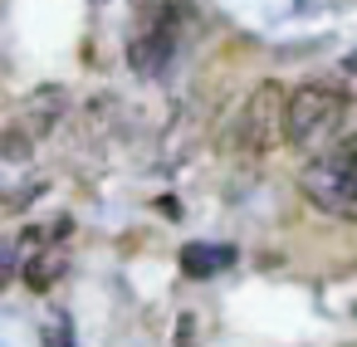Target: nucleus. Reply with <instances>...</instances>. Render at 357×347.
Here are the masks:
<instances>
[{
    "label": "nucleus",
    "instance_id": "nucleus-1",
    "mask_svg": "<svg viewBox=\"0 0 357 347\" xmlns=\"http://www.w3.org/2000/svg\"><path fill=\"white\" fill-rule=\"evenodd\" d=\"M347 123V88L328 79H308L284 93V142L289 147H328Z\"/></svg>",
    "mask_w": 357,
    "mask_h": 347
},
{
    "label": "nucleus",
    "instance_id": "nucleus-2",
    "mask_svg": "<svg viewBox=\"0 0 357 347\" xmlns=\"http://www.w3.org/2000/svg\"><path fill=\"white\" fill-rule=\"evenodd\" d=\"M298 191H303L318 210H328V215H337V220H352V210H357V162H352V142H347V137H333V142L318 152V162H308V167L298 171Z\"/></svg>",
    "mask_w": 357,
    "mask_h": 347
},
{
    "label": "nucleus",
    "instance_id": "nucleus-3",
    "mask_svg": "<svg viewBox=\"0 0 357 347\" xmlns=\"http://www.w3.org/2000/svg\"><path fill=\"white\" fill-rule=\"evenodd\" d=\"M284 84L279 79H264L250 103L240 108V123H235V147L250 152V157H264L284 142Z\"/></svg>",
    "mask_w": 357,
    "mask_h": 347
},
{
    "label": "nucleus",
    "instance_id": "nucleus-4",
    "mask_svg": "<svg viewBox=\"0 0 357 347\" xmlns=\"http://www.w3.org/2000/svg\"><path fill=\"white\" fill-rule=\"evenodd\" d=\"M181 10H186V6L167 10L147 35H137V40L128 45L132 74H142V79H162V74H167V64H172V54H176V20H181Z\"/></svg>",
    "mask_w": 357,
    "mask_h": 347
},
{
    "label": "nucleus",
    "instance_id": "nucleus-5",
    "mask_svg": "<svg viewBox=\"0 0 357 347\" xmlns=\"http://www.w3.org/2000/svg\"><path fill=\"white\" fill-rule=\"evenodd\" d=\"M59 113H64V88H59V84H50V88H40V93L30 98V108H25V118H20L15 128H20L30 142H40V137L59 123Z\"/></svg>",
    "mask_w": 357,
    "mask_h": 347
},
{
    "label": "nucleus",
    "instance_id": "nucleus-6",
    "mask_svg": "<svg viewBox=\"0 0 357 347\" xmlns=\"http://www.w3.org/2000/svg\"><path fill=\"white\" fill-rule=\"evenodd\" d=\"M240 259V249L235 245H186L181 249V269L191 274V279H211V274H220V269H230Z\"/></svg>",
    "mask_w": 357,
    "mask_h": 347
},
{
    "label": "nucleus",
    "instance_id": "nucleus-7",
    "mask_svg": "<svg viewBox=\"0 0 357 347\" xmlns=\"http://www.w3.org/2000/svg\"><path fill=\"white\" fill-rule=\"evenodd\" d=\"M59 269H64V264H59V254H54L50 245H40V249L25 259V284H30L35 293H45V288L59 279Z\"/></svg>",
    "mask_w": 357,
    "mask_h": 347
},
{
    "label": "nucleus",
    "instance_id": "nucleus-8",
    "mask_svg": "<svg viewBox=\"0 0 357 347\" xmlns=\"http://www.w3.org/2000/svg\"><path fill=\"white\" fill-rule=\"evenodd\" d=\"M45 347H74V337H69V318H59L54 327H45Z\"/></svg>",
    "mask_w": 357,
    "mask_h": 347
},
{
    "label": "nucleus",
    "instance_id": "nucleus-9",
    "mask_svg": "<svg viewBox=\"0 0 357 347\" xmlns=\"http://www.w3.org/2000/svg\"><path fill=\"white\" fill-rule=\"evenodd\" d=\"M10 279H15V259H10V254H0V293H6Z\"/></svg>",
    "mask_w": 357,
    "mask_h": 347
},
{
    "label": "nucleus",
    "instance_id": "nucleus-10",
    "mask_svg": "<svg viewBox=\"0 0 357 347\" xmlns=\"http://www.w3.org/2000/svg\"><path fill=\"white\" fill-rule=\"evenodd\" d=\"M191 327H196V323H191V318H181V347H196V342H191Z\"/></svg>",
    "mask_w": 357,
    "mask_h": 347
}]
</instances>
